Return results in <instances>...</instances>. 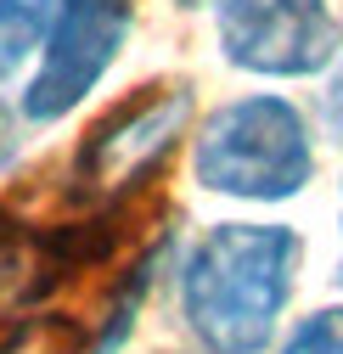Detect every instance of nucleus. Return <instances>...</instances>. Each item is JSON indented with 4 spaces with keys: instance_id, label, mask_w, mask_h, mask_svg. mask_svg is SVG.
I'll list each match as a JSON object with an SVG mask.
<instances>
[{
    "instance_id": "nucleus-1",
    "label": "nucleus",
    "mask_w": 343,
    "mask_h": 354,
    "mask_svg": "<svg viewBox=\"0 0 343 354\" xmlns=\"http://www.w3.org/2000/svg\"><path fill=\"white\" fill-rule=\"evenodd\" d=\"M293 225H214L180 264V315L208 354H265L298 287Z\"/></svg>"
},
{
    "instance_id": "nucleus-2",
    "label": "nucleus",
    "mask_w": 343,
    "mask_h": 354,
    "mask_svg": "<svg viewBox=\"0 0 343 354\" xmlns=\"http://www.w3.org/2000/svg\"><path fill=\"white\" fill-rule=\"evenodd\" d=\"M192 174L214 197L287 203L315 180V136L298 102L259 91L214 107L192 141Z\"/></svg>"
},
{
    "instance_id": "nucleus-3",
    "label": "nucleus",
    "mask_w": 343,
    "mask_h": 354,
    "mask_svg": "<svg viewBox=\"0 0 343 354\" xmlns=\"http://www.w3.org/2000/svg\"><path fill=\"white\" fill-rule=\"evenodd\" d=\"M136 28V0H57L51 34L39 46V68L23 84L28 124H62L107 79L124 39Z\"/></svg>"
},
{
    "instance_id": "nucleus-4",
    "label": "nucleus",
    "mask_w": 343,
    "mask_h": 354,
    "mask_svg": "<svg viewBox=\"0 0 343 354\" xmlns=\"http://www.w3.org/2000/svg\"><path fill=\"white\" fill-rule=\"evenodd\" d=\"M186 124H192V84H158V91H141L130 102H118L79 141V158H73L79 197L113 203L124 192L147 186L163 169V158L180 147Z\"/></svg>"
},
{
    "instance_id": "nucleus-5",
    "label": "nucleus",
    "mask_w": 343,
    "mask_h": 354,
    "mask_svg": "<svg viewBox=\"0 0 343 354\" xmlns=\"http://www.w3.org/2000/svg\"><path fill=\"white\" fill-rule=\"evenodd\" d=\"M220 51L259 79H315L343 51V23L326 0H214Z\"/></svg>"
},
{
    "instance_id": "nucleus-6",
    "label": "nucleus",
    "mask_w": 343,
    "mask_h": 354,
    "mask_svg": "<svg viewBox=\"0 0 343 354\" xmlns=\"http://www.w3.org/2000/svg\"><path fill=\"white\" fill-rule=\"evenodd\" d=\"M57 0H0V84L17 79L51 34Z\"/></svg>"
},
{
    "instance_id": "nucleus-7",
    "label": "nucleus",
    "mask_w": 343,
    "mask_h": 354,
    "mask_svg": "<svg viewBox=\"0 0 343 354\" xmlns=\"http://www.w3.org/2000/svg\"><path fill=\"white\" fill-rule=\"evenodd\" d=\"M276 354H343V304H326L315 315H304Z\"/></svg>"
},
{
    "instance_id": "nucleus-8",
    "label": "nucleus",
    "mask_w": 343,
    "mask_h": 354,
    "mask_svg": "<svg viewBox=\"0 0 343 354\" xmlns=\"http://www.w3.org/2000/svg\"><path fill=\"white\" fill-rule=\"evenodd\" d=\"M141 292H147V270H136V281L124 287V298L113 304V315H107V326H102V337H96L91 354H118V348H124V337H130V326H136V304H141Z\"/></svg>"
},
{
    "instance_id": "nucleus-9",
    "label": "nucleus",
    "mask_w": 343,
    "mask_h": 354,
    "mask_svg": "<svg viewBox=\"0 0 343 354\" xmlns=\"http://www.w3.org/2000/svg\"><path fill=\"white\" fill-rule=\"evenodd\" d=\"M12 158H17V118H12L6 102H0V174L12 169Z\"/></svg>"
},
{
    "instance_id": "nucleus-10",
    "label": "nucleus",
    "mask_w": 343,
    "mask_h": 354,
    "mask_svg": "<svg viewBox=\"0 0 343 354\" xmlns=\"http://www.w3.org/2000/svg\"><path fill=\"white\" fill-rule=\"evenodd\" d=\"M0 354H46V348H34V343H28V332H17L12 343H0Z\"/></svg>"
},
{
    "instance_id": "nucleus-11",
    "label": "nucleus",
    "mask_w": 343,
    "mask_h": 354,
    "mask_svg": "<svg viewBox=\"0 0 343 354\" xmlns=\"http://www.w3.org/2000/svg\"><path fill=\"white\" fill-rule=\"evenodd\" d=\"M180 6H208V0H180Z\"/></svg>"
},
{
    "instance_id": "nucleus-12",
    "label": "nucleus",
    "mask_w": 343,
    "mask_h": 354,
    "mask_svg": "<svg viewBox=\"0 0 343 354\" xmlns=\"http://www.w3.org/2000/svg\"><path fill=\"white\" fill-rule=\"evenodd\" d=\"M337 281H343V276H337Z\"/></svg>"
}]
</instances>
